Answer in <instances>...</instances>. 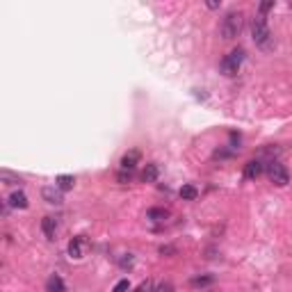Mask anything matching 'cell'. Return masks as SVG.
<instances>
[{
  "instance_id": "8fae6325",
  "label": "cell",
  "mask_w": 292,
  "mask_h": 292,
  "mask_svg": "<svg viewBox=\"0 0 292 292\" xmlns=\"http://www.w3.org/2000/svg\"><path fill=\"white\" fill-rule=\"evenodd\" d=\"M46 290L48 292H66V286L60 276L53 274V276H48V281H46Z\"/></svg>"
},
{
  "instance_id": "6da1fadb",
  "label": "cell",
  "mask_w": 292,
  "mask_h": 292,
  "mask_svg": "<svg viewBox=\"0 0 292 292\" xmlns=\"http://www.w3.org/2000/svg\"><path fill=\"white\" fill-rule=\"evenodd\" d=\"M251 37H254V41L258 43L260 48L267 50L272 46V32H270V27H267L265 16H260V14L254 16V21H251Z\"/></svg>"
},
{
  "instance_id": "5b68a950",
  "label": "cell",
  "mask_w": 292,
  "mask_h": 292,
  "mask_svg": "<svg viewBox=\"0 0 292 292\" xmlns=\"http://www.w3.org/2000/svg\"><path fill=\"white\" fill-rule=\"evenodd\" d=\"M41 196H43V201L46 203H53V206H60L62 201V189L57 187V185H50V187H43L41 189Z\"/></svg>"
},
{
  "instance_id": "7c38bea8",
  "label": "cell",
  "mask_w": 292,
  "mask_h": 292,
  "mask_svg": "<svg viewBox=\"0 0 292 292\" xmlns=\"http://www.w3.org/2000/svg\"><path fill=\"white\" fill-rule=\"evenodd\" d=\"M73 183H76V178H73V176H69V173H62V176H57V178H55V185H57L62 192L73 189Z\"/></svg>"
},
{
  "instance_id": "52a82bcc",
  "label": "cell",
  "mask_w": 292,
  "mask_h": 292,
  "mask_svg": "<svg viewBox=\"0 0 292 292\" xmlns=\"http://www.w3.org/2000/svg\"><path fill=\"white\" fill-rule=\"evenodd\" d=\"M260 173H263V162L260 160H249V162L244 164V178L254 180V178H258Z\"/></svg>"
},
{
  "instance_id": "277c9868",
  "label": "cell",
  "mask_w": 292,
  "mask_h": 292,
  "mask_svg": "<svg viewBox=\"0 0 292 292\" xmlns=\"http://www.w3.org/2000/svg\"><path fill=\"white\" fill-rule=\"evenodd\" d=\"M267 176H270V180L274 185H279V187H286V185L290 183V173H288V169L283 167L281 162L267 164Z\"/></svg>"
},
{
  "instance_id": "9c48e42d",
  "label": "cell",
  "mask_w": 292,
  "mask_h": 292,
  "mask_svg": "<svg viewBox=\"0 0 292 292\" xmlns=\"http://www.w3.org/2000/svg\"><path fill=\"white\" fill-rule=\"evenodd\" d=\"M41 231L48 240H55V233H57V219L55 217H43L41 219Z\"/></svg>"
},
{
  "instance_id": "2e32d148",
  "label": "cell",
  "mask_w": 292,
  "mask_h": 292,
  "mask_svg": "<svg viewBox=\"0 0 292 292\" xmlns=\"http://www.w3.org/2000/svg\"><path fill=\"white\" fill-rule=\"evenodd\" d=\"M212 281H215V276H196V279H192V286L203 288V286H210Z\"/></svg>"
},
{
  "instance_id": "8992f818",
  "label": "cell",
  "mask_w": 292,
  "mask_h": 292,
  "mask_svg": "<svg viewBox=\"0 0 292 292\" xmlns=\"http://www.w3.org/2000/svg\"><path fill=\"white\" fill-rule=\"evenodd\" d=\"M142 153L137 151V148H133V151H128L124 157H121V169H126V171H133V169L137 167V162H140Z\"/></svg>"
},
{
  "instance_id": "e0dca14e",
  "label": "cell",
  "mask_w": 292,
  "mask_h": 292,
  "mask_svg": "<svg viewBox=\"0 0 292 292\" xmlns=\"http://www.w3.org/2000/svg\"><path fill=\"white\" fill-rule=\"evenodd\" d=\"M130 290V283H128V279H121L117 286H114V290L112 292H128Z\"/></svg>"
},
{
  "instance_id": "7a4b0ae2",
  "label": "cell",
  "mask_w": 292,
  "mask_h": 292,
  "mask_svg": "<svg viewBox=\"0 0 292 292\" xmlns=\"http://www.w3.org/2000/svg\"><path fill=\"white\" fill-rule=\"evenodd\" d=\"M242 25H244V16L242 11H228L226 16L222 21V37L224 39H235L240 32H242Z\"/></svg>"
},
{
  "instance_id": "ffe728a7",
  "label": "cell",
  "mask_w": 292,
  "mask_h": 292,
  "mask_svg": "<svg viewBox=\"0 0 292 292\" xmlns=\"http://www.w3.org/2000/svg\"><path fill=\"white\" fill-rule=\"evenodd\" d=\"M153 292H173V286L169 281H164V283H160V286H157Z\"/></svg>"
},
{
  "instance_id": "603a6c76",
  "label": "cell",
  "mask_w": 292,
  "mask_h": 292,
  "mask_svg": "<svg viewBox=\"0 0 292 292\" xmlns=\"http://www.w3.org/2000/svg\"><path fill=\"white\" fill-rule=\"evenodd\" d=\"M130 265H133V256H128V258L121 260V267H130Z\"/></svg>"
},
{
  "instance_id": "3957f363",
  "label": "cell",
  "mask_w": 292,
  "mask_h": 292,
  "mask_svg": "<svg viewBox=\"0 0 292 292\" xmlns=\"http://www.w3.org/2000/svg\"><path fill=\"white\" fill-rule=\"evenodd\" d=\"M242 60H244V48H235V50H231L222 62H219V69H222L224 76H235L238 69H240V64H242Z\"/></svg>"
},
{
  "instance_id": "d6986e66",
  "label": "cell",
  "mask_w": 292,
  "mask_h": 292,
  "mask_svg": "<svg viewBox=\"0 0 292 292\" xmlns=\"http://www.w3.org/2000/svg\"><path fill=\"white\" fill-rule=\"evenodd\" d=\"M130 178H133V173L126 171V169H124V171L117 173V180H119V183H130Z\"/></svg>"
},
{
  "instance_id": "9a60e30c",
  "label": "cell",
  "mask_w": 292,
  "mask_h": 292,
  "mask_svg": "<svg viewBox=\"0 0 292 292\" xmlns=\"http://www.w3.org/2000/svg\"><path fill=\"white\" fill-rule=\"evenodd\" d=\"M178 194H180V199H185V201H194L196 196H199V192H196L194 185H183Z\"/></svg>"
},
{
  "instance_id": "ba28073f",
  "label": "cell",
  "mask_w": 292,
  "mask_h": 292,
  "mask_svg": "<svg viewBox=\"0 0 292 292\" xmlns=\"http://www.w3.org/2000/svg\"><path fill=\"white\" fill-rule=\"evenodd\" d=\"M7 203H9V208H21V210H25V208H27V196H25V192H21V189L11 192L9 199H7Z\"/></svg>"
},
{
  "instance_id": "7402d4cb",
  "label": "cell",
  "mask_w": 292,
  "mask_h": 292,
  "mask_svg": "<svg viewBox=\"0 0 292 292\" xmlns=\"http://www.w3.org/2000/svg\"><path fill=\"white\" fill-rule=\"evenodd\" d=\"M160 254H176L173 247H160Z\"/></svg>"
},
{
  "instance_id": "4fadbf2b",
  "label": "cell",
  "mask_w": 292,
  "mask_h": 292,
  "mask_svg": "<svg viewBox=\"0 0 292 292\" xmlns=\"http://www.w3.org/2000/svg\"><path fill=\"white\" fill-rule=\"evenodd\" d=\"M167 217H169V210H164V208H151L146 212V219H151V222H164Z\"/></svg>"
},
{
  "instance_id": "30bf717a",
  "label": "cell",
  "mask_w": 292,
  "mask_h": 292,
  "mask_svg": "<svg viewBox=\"0 0 292 292\" xmlns=\"http://www.w3.org/2000/svg\"><path fill=\"white\" fill-rule=\"evenodd\" d=\"M157 176H160V169H157V164H155V162L146 164L144 171H142V180H144V183H155Z\"/></svg>"
},
{
  "instance_id": "ac0fdd59",
  "label": "cell",
  "mask_w": 292,
  "mask_h": 292,
  "mask_svg": "<svg viewBox=\"0 0 292 292\" xmlns=\"http://www.w3.org/2000/svg\"><path fill=\"white\" fill-rule=\"evenodd\" d=\"M272 7H274V0H267V2H263V5L258 7V14H260V16H265Z\"/></svg>"
},
{
  "instance_id": "5bb4252c",
  "label": "cell",
  "mask_w": 292,
  "mask_h": 292,
  "mask_svg": "<svg viewBox=\"0 0 292 292\" xmlns=\"http://www.w3.org/2000/svg\"><path fill=\"white\" fill-rule=\"evenodd\" d=\"M82 238H73L69 242V256L71 258H82Z\"/></svg>"
},
{
  "instance_id": "44dd1931",
  "label": "cell",
  "mask_w": 292,
  "mask_h": 292,
  "mask_svg": "<svg viewBox=\"0 0 292 292\" xmlns=\"http://www.w3.org/2000/svg\"><path fill=\"white\" fill-rule=\"evenodd\" d=\"M135 292H153V286H151V283H148V281H144L140 288H137Z\"/></svg>"
}]
</instances>
